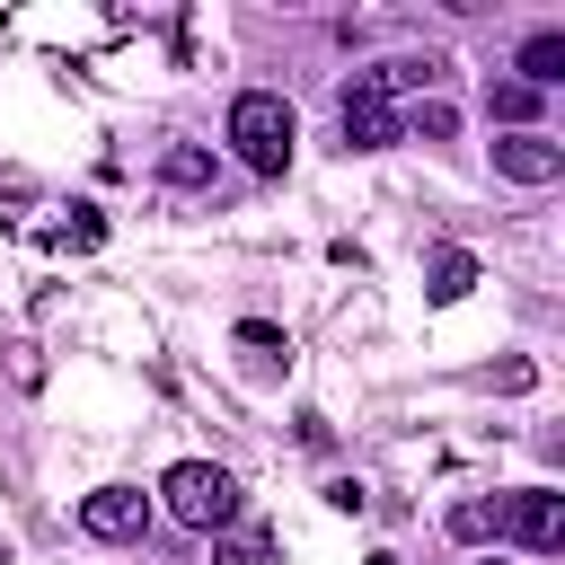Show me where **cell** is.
I'll use <instances>...</instances> for the list:
<instances>
[{"mask_svg": "<svg viewBox=\"0 0 565 565\" xmlns=\"http://www.w3.org/2000/svg\"><path fill=\"white\" fill-rule=\"evenodd\" d=\"M159 494H168V512H177L185 530H212V539H221V530H238V477H230V468H212V459H177Z\"/></svg>", "mask_w": 565, "mask_h": 565, "instance_id": "6da1fadb", "label": "cell"}, {"mask_svg": "<svg viewBox=\"0 0 565 565\" xmlns=\"http://www.w3.org/2000/svg\"><path fill=\"white\" fill-rule=\"evenodd\" d=\"M230 141H238V159H247L256 177H282V168H291V141H300V124H291V106H282V97L247 88V97L230 106Z\"/></svg>", "mask_w": 565, "mask_h": 565, "instance_id": "7a4b0ae2", "label": "cell"}, {"mask_svg": "<svg viewBox=\"0 0 565 565\" xmlns=\"http://www.w3.org/2000/svg\"><path fill=\"white\" fill-rule=\"evenodd\" d=\"M494 530H512L521 547H539V556H547V547H565V494H539V486H530V494L494 503Z\"/></svg>", "mask_w": 565, "mask_h": 565, "instance_id": "3957f363", "label": "cell"}, {"mask_svg": "<svg viewBox=\"0 0 565 565\" xmlns=\"http://www.w3.org/2000/svg\"><path fill=\"white\" fill-rule=\"evenodd\" d=\"M79 530H88V539H141V530H150V494H141V486H97V494L79 503Z\"/></svg>", "mask_w": 565, "mask_h": 565, "instance_id": "277c9868", "label": "cell"}, {"mask_svg": "<svg viewBox=\"0 0 565 565\" xmlns=\"http://www.w3.org/2000/svg\"><path fill=\"white\" fill-rule=\"evenodd\" d=\"M335 115H344V141H353V150H388V141H397V106L371 88V71L344 88V106H335Z\"/></svg>", "mask_w": 565, "mask_h": 565, "instance_id": "5b68a950", "label": "cell"}, {"mask_svg": "<svg viewBox=\"0 0 565 565\" xmlns=\"http://www.w3.org/2000/svg\"><path fill=\"white\" fill-rule=\"evenodd\" d=\"M494 168H503L512 185H556V177H565V141H547V132H503V141H494Z\"/></svg>", "mask_w": 565, "mask_h": 565, "instance_id": "8992f818", "label": "cell"}, {"mask_svg": "<svg viewBox=\"0 0 565 565\" xmlns=\"http://www.w3.org/2000/svg\"><path fill=\"white\" fill-rule=\"evenodd\" d=\"M556 79H565V35L539 26V35L521 44V88H556Z\"/></svg>", "mask_w": 565, "mask_h": 565, "instance_id": "52a82bcc", "label": "cell"}, {"mask_svg": "<svg viewBox=\"0 0 565 565\" xmlns=\"http://www.w3.org/2000/svg\"><path fill=\"white\" fill-rule=\"evenodd\" d=\"M433 79H441V62H433V53H406V62H380V71H371V88H380L388 106H397L406 88H433Z\"/></svg>", "mask_w": 565, "mask_h": 565, "instance_id": "ba28073f", "label": "cell"}, {"mask_svg": "<svg viewBox=\"0 0 565 565\" xmlns=\"http://www.w3.org/2000/svg\"><path fill=\"white\" fill-rule=\"evenodd\" d=\"M212 565H282V547H274V530H221Z\"/></svg>", "mask_w": 565, "mask_h": 565, "instance_id": "9c48e42d", "label": "cell"}, {"mask_svg": "<svg viewBox=\"0 0 565 565\" xmlns=\"http://www.w3.org/2000/svg\"><path fill=\"white\" fill-rule=\"evenodd\" d=\"M159 177H168V185H212V150H203V141H168V150H159Z\"/></svg>", "mask_w": 565, "mask_h": 565, "instance_id": "30bf717a", "label": "cell"}, {"mask_svg": "<svg viewBox=\"0 0 565 565\" xmlns=\"http://www.w3.org/2000/svg\"><path fill=\"white\" fill-rule=\"evenodd\" d=\"M450 132H459V115H450L441 97H424V106H415V115L397 124V141H450Z\"/></svg>", "mask_w": 565, "mask_h": 565, "instance_id": "8fae6325", "label": "cell"}, {"mask_svg": "<svg viewBox=\"0 0 565 565\" xmlns=\"http://www.w3.org/2000/svg\"><path fill=\"white\" fill-rule=\"evenodd\" d=\"M468 282H477V265H468V256H441V265H433V300H459Z\"/></svg>", "mask_w": 565, "mask_h": 565, "instance_id": "7c38bea8", "label": "cell"}, {"mask_svg": "<svg viewBox=\"0 0 565 565\" xmlns=\"http://www.w3.org/2000/svg\"><path fill=\"white\" fill-rule=\"evenodd\" d=\"M530 106H539V88H521V79H503V88H494V115H503V124H521Z\"/></svg>", "mask_w": 565, "mask_h": 565, "instance_id": "4fadbf2b", "label": "cell"}, {"mask_svg": "<svg viewBox=\"0 0 565 565\" xmlns=\"http://www.w3.org/2000/svg\"><path fill=\"white\" fill-rule=\"evenodd\" d=\"M450 530H459V539H486V530H494V503H459Z\"/></svg>", "mask_w": 565, "mask_h": 565, "instance_id": "5bb4252c", "label": "cell"}, {"mask_svg": "<svg viewBox=\"0 0 565 565\" xmlns=\"http://www.w3.org/2000/svg\"><path fill=\"white\" fill-rule=\"evenodd\" d=\"M371 565H397V556H371Z\"/></svg>", "mask_w": 565, "mask_h": 565, "instance_id": "9a60e30c", "label": "cell"}, {"mask_svg": "<svg viewBox=\"0 0 565 565\" xmlns=\"http://www.w3.org/2000/svg\"><path fill=\"white\" fill-rule=\"evenodd\" d=\"M486 565H494V556H486Z\"/></svg>", "mask_w": 565, "mask_h": 565, "instance_id": "2e32d148", "label": "cell"}]
</instances>
